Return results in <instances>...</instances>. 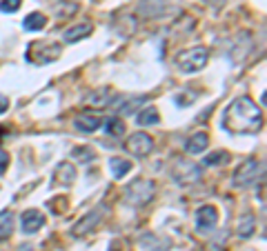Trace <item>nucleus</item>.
<instances>
[{
    "instance_id": "nucleus-1",
    "label": "nucleus",
    "mask_w": 267,
    "mask_h": 251,
    "mask_svg": "<svg viewBox=\"0 0 267 251\" xmlns=\"http://www.w3.org/2000/svg\"><path fill=\"white\" fill-rule=\"evenodd\" d=\"M223 125L234 134H256L263 127L261 109L250 96H241L223 113Z\"/></svg>"
},
{
    "instance_id": "nucleus-2",
    "label": "nucleus",
    "mask_w": 267,
    "mask_h": 251,
    "mask_svg": "<svg viewBox=\"0 0 267 251\" xmlns=\"http://www.w3.org/2000/svg\"><path fill=\"white\" fill-rule=\"evenodd\" d=\"M156 193V182L149 178H136L134 182H130L125 187V200L134 207L147 205Z\"/></svg>"
},
{
    "instance_id": "nucleus-3",
    "label": "nucleus",
    "mask_w": 267,
    "mask_h": 251,
    "mask_svg": "<svg viewBox=\"0 0 267 251\" xmlns=\"http://www.w3.org/2000/svg\"><path fill=\"white\" fill-rule=\"evenodd\" d=\"M207 60H209V51L205 47H192V49L180 51L176 56V67L183 74H198L207 65Z\"/></svg>"
},
{
    "instance_id": "nucleus-4",
    "label": "nucleus",
    "mask_w": 267,
    "mask_h": 251,
    "mask_svg": "<svg viewBox=\"0 0 267 251\" xmlns=\"http://www.w3.org/2000/svg\"><path fill=\"white\" fill-rule=\"evenodd\" d=\"M63 54V45L58 42H45V40H36L27 47V58L36 65H47L54 63L56 58H60Z\"/></svg>"
},
{
    "instance_id": "nucleus-5",
    "label": "nucleus",
    "mask_w": 267,
    "mask_h": 251,
    "mask_svg": "<svg viewBox=\"0 0 267 251\" xmlns=\"http://www.w3.org/2000/svg\"><path fill=\"white\" fill-rule=\"evenodd\" d=\"M263 178V163L256 158H247L238 165V169L234 171V184L241 189L245 187H252L254 182Z\"/></svg>"
},
{
    "instance_id": "nucleus-6",
    "label": "nucleus",
    "mask_w": 267,
    "mask_h": 251,
    "mask_svg": "<svg viewBox=\"0 0 267 251\" xmlns=\"http://www.w3.org/2000/svg\"><path fill=\"white\" fill-rule=\"evenodd\" d=\"M171 178L178 184H194L203 178V169L189 160H176L174 167H171Z\"/></svg>"
},
{
    "instance_id": "nucleus-7",
    "label": "nucleus",
    "mask_w": 267,
    "mask_h": 251,
    "mask_svg": "<svg viewBox=\"0 0 267 251\" xmlns=\"http://www.w3.org/2000/svg\"><path fill=\"white\" fill-rule=\"evenodd\" d=\"M125 149L130 151L134 158H147V156L154 151V140H151V136L145 134V131H136V134H132L130 138H127Z\"/></svg>"
},
{
    "instance_id": "nucleus-8",
    "label": "nucleus",
    "mask_w": 267,
    "mask_h": 251,
    "mask_svg": "<svg viewBox=\"0 0 267 251\" xmlns=\"http://www.w3.org/2000/svg\"><path fill=\"white\" fill-rule=\"evenodd\" d=\"M105 211H107V207H96L94 211H89V214H85L83 218H80L78 222L74 225V234L76 236H85V234H92L94 229L103 222L105 218Z\"/></svg>"
},
{
    "instance_id": "nucleus-9",
    "label": "nucleus",
    "mask_w": 267,
    "mask_h": 251,
    "mask_svg": "<svg viewBox=\"0 0 267 251\" xmlns=\"http://www.w3.org/2000/svg\"><path fill=\"white\" fill-rule=\"evenodd\" d=\"M218 222V209L214 205H205L196 211V231L198 234H209Z\"/></svg>"
},
{
    "instance_id": "nucleus-10",
    "label": "nucleus",
    "mask_w": 267,
    "mask_h": 251,
    "mask_svg": "<svg viewBox=\"0 0 267 251\" xmlns=\"http://www.w3.org/2000/svg\"><path fill=\"white\" fill-rule=\"evenodd\" d=\"M74 125L76 129L85 131V134H94V131H98V127H103V116L96 111H83L80 116H76Z\"/></svg>"
},
{
    "instance_id": "nucleus-11",
    "label": "nucleus",
    "mask_w": 267,
    "mask_h": 251,
    "mask_svg": "<svg viewBox=\"0 0 267 251\" xmlns=\"http://www.w3.org/2000/svg\"><path fill=\"white\" fill-rule=\"evenodd\" d=\"M20 225L25 234H36L42 225H45V214H40L38 209H27L25 214L20 216Z\"/></svg>"
},
{
    "instance_id": "nucleus-12",
    "label": "nucleus",
    "mask_w": 267,
    "mask_h": 251,
    "mask_svg": "<svg viewBox=\"0 0 267 251\" xmlns=\"http://www.w3.org/2000/svg\"><path fill=\"white\" fill-rule=\"evenodd\" d=\"M171 247V240L165 236H156V234H145L140 238V249L142 251H167Z\"/></svg>"
},
{
    "instance_id": "nucleus-13",
    "label": "nucleus",
    "mask_w": 267,
    "mask_h": 251,
    "mask_svg": "<svg viewBox=\"0 0 267 251\" xmlns=\"http://www.w3.org/2000/svg\"><path fill=\"white\" fill-rule=\"evenodd\" d=\"M94 31V25L92 22H78V25H74L71 29H67L65 34H63V40L67 42V45H71V42H78L80 38H87L89 34Z\"/></svg>"
},
{
    "instance_id": "nucleus-14",
    "label": "nucleus",
    "mask_w": 267,
    "mask_h": 251,
    "mask_svg": "<svg viewBox=\"0 0 267 251\" xmlns=\"http://www.w3.org/2000/svg\"><path fill=\"white\" fill-rule=\"evenodd\" d=\"M209 145V136L205 134V131H198V134H194L192 138L185 143V151L187 154H203L205 149H207Z\"/></svg>"
},
{
    "instance_id": "nucleus-15",
    "label": "nucleus",
    "mask_w": 267,
    "mask_h": 251,
    "mask_svg": "<svg viewBox=\"0 0 267 251\" xmlns=\"http://www.w3.org/2000/svg\"><path fill=\"white\" fill-rule=\"evenodd\" d=\"M254 231H256V216L254 214H245V216L238 218L236 234L241 236V238H250Z\"/></svg>"
},
{
    "instance_id": "nucleus-16",
    "label": "nucleus",
    "mask_w": 267,
    "mask_h": 251,
    "mask_svg": "<svg viewBox=\"0 0 267 251\" xmlns=\"http://www.w3.org/2000/svg\"><path fill=\"white\" fill-rule=\"evenodd\" d=\"M118 102V113L121 116H130V113H134L138 109V105H142V102H147V96H138V98H130V100H125V98H116L114 100V105Z\"/></svg>"
},
{
    "instance_id": "nucleus-17",
    "label": "nucleus",
    "mask_w": 267,
    "mask_h": 251,
    "mask_svg": "<svg viewBox=\"0 0 267 251\" xmlns=\"http://www.w3.org/2000/svg\"><path fill=\"white\" fill-rule=\"evenodd\" d=\"M136 122L142 127H151V125H158L160 122V113L156 107H145L140 113L136 116Z\"/></svg>"
},
{
    "instance_id": "nucleus-18",
    "label": "nucleus",
    "mask_w": 267,
    "mask_h": 251,
    "mask_svg": "<svg viewBox=\"0 0 267 251\" xmlns=\"http://www.w3.org/2000/svg\"><path fill=\"white\" fill-rule=\"evenodd\" d=\"M103 127L114 138H121V136L125 134V122H123L121 116H112V118H107V120H103Z\"/></svg>"
},
{
    "instance_id": "nucleus-19",
    "label": "nucleus",
    "mask_w": 267,
    "mask_h": 251,
    "mask_svg": "<svg viewBox=\"0 0 267 251\" xmlns=\"http://www.w3.org/2000/svg\"><path fill=\"white\" fill-rule=\"evenodd\" d=\"M22 27H25L27 31H40V29H45V27H47L45 13H38V11L29 13V16L22 20Z\"/></svg>"
},
{
    "instance_id": "nucleus-20",
    "label": "nucleus",
    "mask_w": 267,
    "mask_h": 251,
    "mask_svg": "<svg viewBox=\"0 0 267 251\" xmlns=\"http://www.w3.org/2000/svg\"><path fill=\"white\" fill-rule=\"evenodd\" d=\"M116 31H118V34H121L123 38L134 36V31H136V16H125V18H121V20L116 22Z\"/></svg>"
},
{
    "instance_id": "nucleus-21",
    "label": "nucleus",
    "mask_w": 267,
    "mask_h": 251,
    "mask_svg": "<svg viewBox=\"0 0 267 251\" xmlns=\"http://www.w3.org/2000/svg\"><path fill=\"white\" fill-rule=\"evenodd\" d=\"M71 156L78 158V163H83V165H89L96 160V151H94L92 147H76V149L71 151Z\"/></svg>"
},
{
    "instance_id": "nucleus-22",
    "label": "nucleus",
    "mask_w": 267,
    "mask_h": 251,
    "mask_svg": "<svg viewBox=\"0 0 267 251\" xmlns=\"http://www.w3.org/2000/svg\"><path fill=\"white\" fill-rule=\"evenodd\" d=\"M109 167H112L114 178H123L125 173H130L132 163H130V160H123V158H114L112 163H109Z\"/></svg>"
},
{
    "instance_id": "nucleus-23",
    "label": "nucleus",
    "mask_w": 267,
    "mask_h": 251,
    "mask_svg": "<svg viewBox=\"0 0 267 251\" xmlns=\"http://www.w3.org/2000/svg\"><path fill=\"white\" fill-rule=\"evenodd\" d=\"M203 163L209 165V167H216V165H227V163H230V154H227V151H223V149H218V151H214V154L205 156Z\"/></svg>"
},
{
    "instance_id": "nucleus-24",
    "label": "nucleus",
    "mask_w": 267,
    "mask_h": 251,
    "mask_svg": "<svg viewBox=\"0 0 267 251\" xmlns=\"http://www.w3.org/2000/svg\"><path fill=\"white\" fill-rule=\"evenodd\" d=\"M13 231V216L11 211H0V238H7Z\"/></svg>"
},
{
    "instance_id": "nucleus-25",
    "label": "nucleus",
    "mask_w": 267,
    "mask_h": 251,
    "mask_svg": "<svg viewBox=\"0 0 267 251\" xmlns=\"http://www.w3.org/2000/svg\"><path fill=\"white\" fill-rule=\"evenodd\" d=\"M54 11H56V16H58V18H69V16H74V13L78 11V4L63 0V2H56L54 4Z\"/></svg>"
},
{
    "instance_id": "nucleus-26",
    "label": "nucleus",
    "mask_w": 267,
    "mask_h": 251,
    "mask_svg": "<svg viewBox=\"0 0 267 251\" xmlns=\"http://www.w3.org/2000/svg\"><path fill=\"white\" fill-rule=\"evenodd\" d=\"M109 100H112V89H100V93L96 91V93H92V98H89V102H92V105H96V107H107L109 105Z\"/></svg>"
},
{
    "instance_id": "nucleus-27",
    "label": "nucleus",
    "mask_w": 267,
    "mask_h": 251,
    "mask_svg": "<svg viewBox=\"0 0 267 251\" xmlns=\"http://www.w3.org/2000/svg\"><path fill=\"white\" fill-rule=\"evenodd\" d=\"M56 176H65L63 180H65L67 184H71L76 180V167H74V165H69V163L58 165V169H56Z\"/></svg>"
},
{
    "instance_id": "nucleus-28",
    "label": "nucleus",
    "mask_w": 267,
    "mask_h": 251,
    "mask_svg": "<svg viewBox=\"0 0 267 251\" xmlns=\"http://www.w3.org/2000/svg\"><path fill=\"white\" fill-rule=\"evenodd\" d=\"M145 9H147L149 16H158L160 9H163V4H160L158 0H145V2L140 4V11H145Z\"/></svg>"
},
{
    "instance_id": "nucleus-29",
    "label": "nucleus",
    "mask_w": 267,
    "mask_h": 251,
    "mask_svg": "<svg viewBox=\"0 0 267 251\" xmlns=\"http://www.w3.org/2000/svg\"><path fill=\"white\" fill-rule=\"evenodd\" d=\"M22 4V0H0V11L2 13H13L18 11Z\"/></svg>"
},
{
    "instance_id": "nucleus-30",
    "label": "nucleus",
    "mask_w": 267,
    "mask_h": 251,
    "mask_svg": "<svg viewBox=\"0 0 267 251\" xmlns=\"http://www.w3.org/2000/svg\"><path fill=\"white\" fill-rule=\"evenodd\" d=\"M7 165H9V154H7V151L0 149V173H2L4 169H7Z\"/></svg>"
},
{
    "instance_id": "nucleus-31",
    "label": "nucleus",
    "mask_w": 267,
    "mask_h": 251,
    "mask_svg": "<svg viewBox=\"0 0 267 251\" xmlns=\"http://www.w3.org/2000/svg\"><path fill=\"white\" fill-rule=\"evenodd\" d=\"M9 109V98H4V96H0V113H4Z\"/></svg>"
},
{
    "instance_id": "nucleus-32",
    "label": "nucleus",
    "mask_w": 267,
    "mask_h": 251,
    "mask_svg": "<svg viewBox=\"0 0 267 251\" xmlns=\"http://www.w3.org/2000/svg\"><path fill=\"white\" fill-rule=\"evenodd\" d=\"M112 251H116V249H112Z\"/></svg>"
}]
</instances>
